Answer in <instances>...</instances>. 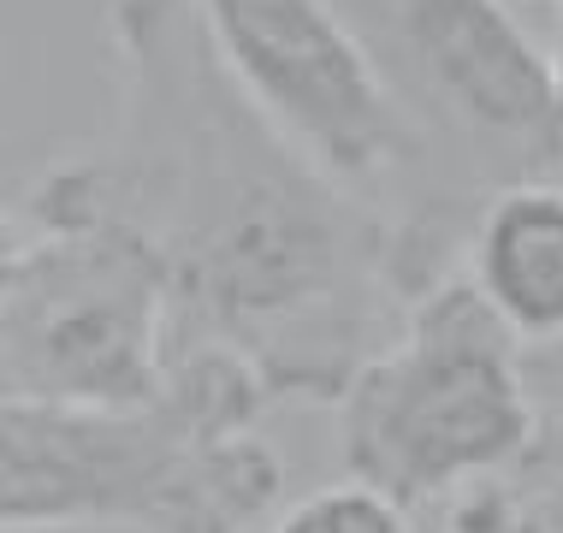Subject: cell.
<instances>
[{"label":"cell","mask_w":563,"mask_h":533,"mask_svg":"<svg viewBox=\"0 0 563 533\" xmlns=\"http://www.w3.org/2000/svg\"><path fill=\"white\" fill-rule=\"evenodd\" d=\"M113 119L42 166L19 220L136 237L173 285L178 349H232L273 403H332L398 338L451 237L391 220L314 166L232 84L190 0H108Z\"/></svg>","instance_id":"obj_1"},{"label":"cell","mask_w":563,"mask_h":533,"mask_svg":"<svg viewBox=\"0 0 563 533\" xmlns=\"http://www.w3.org/2000/svg\"><path fill=\"white\" fill-rule=\"evenodd\" d=\"M267 379L232 349H178L136 409H0V528L250 533L285 468L255 426Z\"/></svg>","instance_id":"obj_2"},{"label":"cell","mask_w":563,"mask_h":533,"mask_svg":"<svg viewBox=\"0 0 563 533\" xmlns=\"http://www.w3.org/2000/svg\"><path fill=\"white\" fill-rule=\"evenodd\" d=\"M545 409L528 344L456 267L409 302L398 338L339 398V463L398 504L463 498L534 456Z\"/></svg>","instance_id":"obj_3"},{"label":"cell","mask_w":563,"mask_h":533,"mask_svg":"<svg viewBox=\"0 0 563 533\" xmlns=\"http://www.w3.org/2000/svg\"><path fill=\"white\" fill-rule=\"evenodd\" d=\"M178 368V314L161 262L89 220L7 213L0 386L7 403L136 409Z\"/></svg>","instance_id":"obj_4"},{"label":"cell","mask_w":563,"mask_h":533,"mask_svg":"<svg viewBox=\"0 0 563 533\" xmlns=\"http://www.w3.org/2000/svg\"><path fill=\"white\" fill-rule=\"evenodd\" d=\"M220 66L332 185L386 202L428 131L339 0H190Z\"/></svg>","instance_id":"obj_5"},{"label":"cell","mask_w":563,"mask_h":533,"mask_svg":"<svg viewBox=\"0 0 563 533\" xmlns=\"http://www.w3.org/2000/svg\"><path fill=\"white\" fill-rule=\"evenodd\" d=\"M368 42L409 113L439 119L510 178L563 173L552 54L534 48L510 0H368Z\"/></svg>","instance_id":"obj_6"},{"label":"cell","mask_w":563,"mask_h":533,"mask_svg":"<svg viewBox=\"0 0 563 533\" xmlns=\"http://www.w3.org/2000/svg\"><path fill=\"white\" fill-rule=\"evenodd\" d=\"M463 273L528 349L563 344V173L505 178L468 213Z\"/></svg>","instance_id":"obj_7"},{"label":"cell","mask_w":563,"mask_h":533,"mask_svg":"<svg viewBox=\"0 0 563 533\" xmlns=\"http://www.w3.org/2000/svg\"><path fill=\"white\" fill-rule=\"evenodd\" d=\"M267 533H416L409 504L386 498L368 480H327L314 492L291 498L279 515L267 522Z\"/></svg>","instance_id":"obj_8"},{"label":"cell","mask_w":563,"mask_h":533,"mask_svg":"<svg viewBox=\"0 0 563 533\" xmlns=\"http://www.w3.org/2000/svg\"><path fill=\"white\" fill-rule=\"evenodd\" d=\"M552 101H558V136H563V0H558V42H552Z\"/></svg>","instance_id":"obj_9"},{"label":"cell","mask_w":563,"mask_h":533,"mask_svg":"<svg viewBox=\"0 0 563 533\" xmlns=\"http://www.w3.org/2000/svg\"><path fill=\"white\" fill-rule=\"evenodd\" d=\"M7 533H66V528H7Z\"/></svg>","instance_id":"obj_10"}]
</instances>
